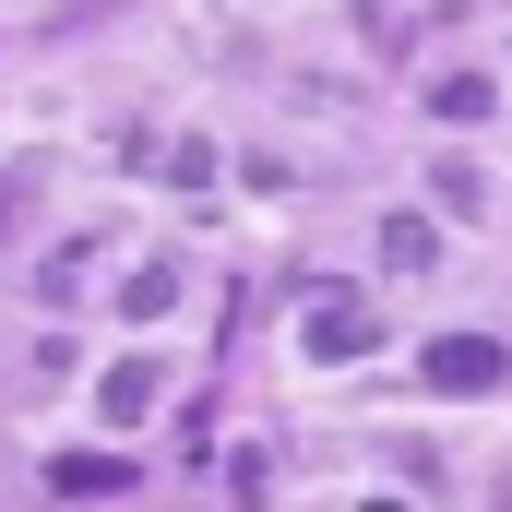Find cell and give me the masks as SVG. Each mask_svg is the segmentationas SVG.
I'll list each match as a JSON object with an SVG mask.
<instances>
[{
    "mask_svg": "<svg viewBox=\"0 0 512 512\" xmlns=\"http://www.w3.org/2000/svg\"><path fill=\"white\" fill-rule=\"evenodd\" d=\"M155 393H167V382H155V370H143V358H120V370H108V382H96V405H108V417H120V429H131V417H143V405H155Z\"/></svg>",
    "mask_w": 512,
    "mask_h": 512,
    "instance_id": "5",
    "label": "cell"
},
{
    "mask_svg": "<svg viewBox=\"0 0 512 512\" xmlns=\"http://www.w3.org/2000/svg\"><path fill=\"white\" fill-rule=\"evenodd\" d=\"M48 489H60V501H120L131 465H120V453H60V465H48Z\"/></svg>",
    "mask_w": 512,
    "mask_h": 512,
    "instance_id": "3",
    "label": "cell"
},
{
    "mask_svg": "<svg viewBox=\"0 0 512 512\" xmlns=\"http://www.w3.org/2000/svg\"><path fill=\"white\" fill-rule=\"evenodd\" d=\"M0 239H12V191H0Z\"/></svg>",
    "mask_w": 512,
    "mask_h": 512,
    "instance_id": "7",
    "label": "cell"
},
{
    "mask_svg": "<svg viewBox=\"0 0 512 512\" xmlns=\"http://www.w3.org/2000/svg\"><path fill=\"white\" fill-rule=\"evenodd\" d=\"M322 298H334V310H310V358H370L382 322L358 310V286H322Z\"/></svg>",
    "mask_w": 512,
    "mask_h": 512,
    "instance_id": "2",
    "label": "cell"
},
{
    "mask_svg": "<svg viewBox=\"0 0 512 512\" xmlns=\"http://www.w3.org/2000/svg\"><path fill=\"white\" fill-rule=\"evenodd\" d=\"M167 298H179V274H167V262H143V274H131V286H120V310H131V322H155Z\"/></svg>",
    "mask_w": 512,
    "mask_h": 512,
    "instance_id": "6",
    "label": "cell"
},
{
    "mask_svg": "<svg viewBox=\"0 0 512 512\" xmlns=\"http://www.w3.org/2000/svg\"><path fill=\"white\" fill-rule=\"evenodd\" d=\"M417 382L429 393H501L512 382V346L501 334H441V346H417Z\"/></svg>",
    "mask_w": 512,
    "mask_h": 512,
    "instance_id": "1",
    "label": "cell"
},
{
    "mask_svg": "<svg viewBox=\"0 0 512 512\" xmlns=\"http://www.w3.org/2000/svg\"><path fill=\"white\" fill-rule=\"evenodd\" d=\"M489 108H501V84H489V72H453V84H429V120H453V131H477Z\"/></svg>",
    "mask_w": 512,
    "mask_h": 512,
    "instance_id": "4",
    "label": "cell"
}]
</instances>
